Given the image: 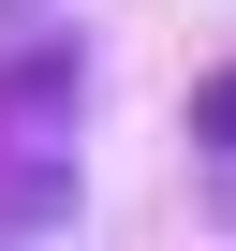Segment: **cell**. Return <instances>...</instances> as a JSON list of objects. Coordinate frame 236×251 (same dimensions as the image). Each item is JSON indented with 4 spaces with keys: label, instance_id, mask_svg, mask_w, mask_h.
Here are the masks:
<instances>
[{
    "label": "cell",
    "instance_id": "3957f363",
    "mask_svg": "<svg viewBox=\"0 0 236 251\" xmlns=\"http://www.w3.org/2000/svg\"><path fill=\"white\" fill-rule=\"evenodd\" d=\"M0 15H30V0H0Z\"/></svg>",
    "mask_w": 236,
    "mask_h": 251
},
{
    "label": "cell",
    "instance_id": "7a4b0ae2",
    "mask_svg": "<svg viewBox=\"0 0 236 251\" xmlns=\"http://www.w3.org/2000/svg\"><path fill=\"white\" fill-rule=\"evenodd\" d=\"M192 148H207V192H221V222H236V59L192 89Z\"/></svg>",
    "mask_w": 236,
    "mask_h": 251
},
{
    "label": "cell",
    "instance_id": "6da1fadb",
    "mask_svg": "<svg viewBox=\"0 0 236 251\" xmlns=\"http://www.w3.org/2000/svg\"><path fill=\"white\" fill-rule=\"evenodd\" d=\"M0 30H15V15H0ZM59 148H74V45L59 30L30 45L15 30V45H0V222H15V236L30 222H74V163Z\"/></svg>",
    "mask_w": 236,
    "mask_h": 251
}]
</instances>
